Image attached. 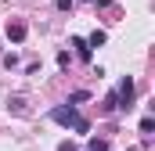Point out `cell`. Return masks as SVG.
Masks as SVG:
<instances>
[{
  "label": "cell",
  "instance_id": "6da1fadb",
  "mask_svg": "<svg viewBox=\"0 0 155 151\" xmlns=\"http://www.w3.org/2000/svg\"><path fill=\"white\" fill-rule=\"evenodd\" d=\"M51 119H54L58 126H65V130H69V126H76L79 112L72 108V104H58V108H51Z\"/></svg>",
  "mask_w": 155,
  "mask_h": 151
},
{
  "label": "cell",
  "instance_id": "7a4b0ae2",
  "mask_svg": "<svg viewBox=\"0 0 155 151\" xmlns=\"http://www.w3.org/2000/svg\"><path fill=\"white\" fill-rule=\"evenodd\" d=\"M116 101H119V108H130V101H134V76H126V79L119 83Z\"/></svg>",
  "mask_w": 155,
  "mask_h": 151
},
{
  "label": "cell",
  "instance_id": "3957f363",
  "mask_svg": "<svg viewBox=\"0 0 155 151\" xmlns=\"http://www.w3.org/2000/svg\"><path fill=\"white\" fill-rule=\"evenodd\" d=\"M25 33H29V25H25V22H18V18H15V22H7V40H11V43H22Z\"/></svg>",
  "mask_w": 155,
  "mask_h": 151
},
{
  "label": "cell",
  "instance_id": "277c9868",
  "mask_svg": "<svg viewBox=\"0 0 155 151\" xmlns=\"http://www.w3.org/2000/svg\"><path fill=\"white\" fill-rule=\"evenodd\" d=\"M7 112H11V115H25V112H29V101H25L22 94H15V97L7 101Z\"/></svg>",
  "mask_w": 155,
  "mask_h": 151
},
{
  "label": "cell",
  "instance_id": "5b68a950",
  "mask_svg": "<svg viewBox=\"0 0 155 151\" xmlns=\"http://www.w3.org/2000/svg\"><path fill=\"white\" fill-rule=\"evenodd\" d=\"M72 47H76V54H79V61H90V58H94V50H90V47H87V40H83V36H72Z\"/></svg>",
  "mask_w": 155,
  "mask_h": 151
},
{
  "label": "cell",
  "instance_id": "8992f818",
  "mask_svg": "<svg viewBox=\"0 0 155 151\" xmlns=\"http://www.w3.org/2000/svg\"><path fill=\"white\" fill-rule=\"evenodd\" d=\"M105 33H101V29H94V33H90V36H87V47H90V50H94V47H101V43H105Z\"/></svg>",
  "mask_w": 155,
  "mask_h": 151
},
{
  "label": "cell",
  "instance_id": "52a82bcc",
  "mask_svg": "<svg viewBox=\"0 0 155 151\" xmlns=\"http://www.w3.org/2000/svg\"><path fill=\"white\" fill-rule=\"evenodd\" d=\"M87 151H108V140L105 137H90L87 140Z\"/></svg>",
  "mask_w": 155,
  "mask_h": 151
},
{
  "label": "cell",
  "instance_id": "ba28073f",
  "mask_svg": "<svg viewBox=\"0 0 155 151\" xmlns=\"http://www.w3.org/2000/svg\"><path fill=\"white\" fill-rule=\"evenodd\" d=\"M152 130H155V119H152V115H144V119H141V133L152 137Z\"/></svg>",
  "mask_w": 155,
  "mask_h": 151
},
{
  "label": "cell",
  "instance_id": "9c48e42d",
  "mask_svg": "<svg viewBox=\"0 0 155 151\" xmlns=\"http://www.w3.org/2000/svg\"><path fill=\"white\" fill-rule=\"evenodd\" d=\"M69 65H72V58H69V50H58V69H65V72H69Z\"/></svg>",
  "mask_w": 155,
  "mask_h": 151
},
{
  "label": "cell",
  "instance_id": "30bf717a",
  "mask_svg": "<svg viewBox=\"0 0 155 151\" xmlns=\"http://www.w3.org/2000/svg\"><path fill=\"white\" fill-rule=\"evenodd\" d=\"M87 97H90V94H87V90H76V94H72V97H69V101H65V104H72V108H76L79 101H87Z\"/></svg>",
  "mask_w": 155,
  "mask_h": 151
},
{
  "label": "cell",
  "instance_id": "8fae6325",
  "mask_svg": "<svg viewBox=\"0 0 155 151\" xmlns=\"http://www.w3.org/2000/svg\"><path fill=\"white\" fill-rule=\"evenodd\" d=\"M4 69H18V54H4Z\"/></svg>",
  "mask_w": 155,
  "mask_h": 151
},
{
  "label": "cell",
  "instance_id": "7c38bea8",
  "mask_svg": "<svg viewBox=\"0 0 155 151\" xmlns=\"http://www.w3.org/2000/svg\"><path fill=\"white\" fill-rule=\"evenodd\" d=\"M72 130H76V133H87V130H90V122H87V119H76V126H72Z\"/></svg>",
  "mask_w": 155,
  "mask_h": 151
},
{
  "label": "cell",
  "instance_id": "4fadbf2b",
  "mask_svg": "<svg viewBox=\"0 0 155 151\" xmlns=\"http://www.w3.org/2000/svg\"><path fill=\"white\" fill-rule=\"evenodd\" d=\"M54 7L58 11H72V0H54Z\"/></svg>",
  "mask_w": 155,
  "mask_h": 151
},
{
  "label": "cell",
  "instance_id": "5bb4252c",
  "mask_svg": "<svg viewBox=\"0 0 155 151\" xmlns=\"http://www.w3.org/2000/svg\"><path fill=\"white\" fill-rule=\"evenodd\" d=\"M58 151H79V148L72 144V140H61V144H58Z\"/></svg>",
  "mask_w": 155,
  "mask_h": 151
}]
</instances>
